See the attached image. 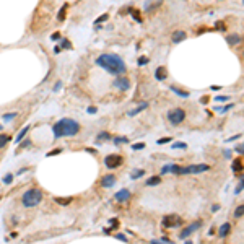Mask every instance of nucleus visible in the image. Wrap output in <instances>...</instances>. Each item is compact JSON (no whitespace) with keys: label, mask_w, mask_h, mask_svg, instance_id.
Segmentation results:
<instances>
[{"label":"nucleus","mask_w":244,"mask_h":244,"mask_svg":"<svg viewBox=\"0 0 244 244\" xmlns=\"http://www.w3.org/2000/svg\"><path fill=\"white\" fill-rule=\"evenodd\" d=\"M96 65L103 67L106 72L112 73V75H122V73H126L127 67H126V62H124L119 55L116 54H103L99 55L98 59H96Z\"/></svg>","instance_id":"nucleus-1"},{"label":"nucleus","mask_w":244,"mask_h":244,"mask_svg":"<svg viewBox=\"0 0 244 244\" xmlns=\"http://www.w3.org/2000/svg\"><path fill=\"white\" fill-rule=\"evenodd\" d=\"M54 137L60 138V137H73L80 132V124L73 119H60L59 122H55V126L52 127Z\"/></svg>","instance_id":"nucleus-2"},{"label":"nucleus","mask_w":244,"mask_h":244,"mask_svg":"<svg viewBox=\"0 0 244 244\" xmlns=\"http://www.w3.org/2000/svg\"><path fill=\"white\" fill-rule=\"evenodd\" d=\"M41 200H42V190H39V189H30V190H26L23 194V197H21L23 205L28 207V208L39 205Z\"/></svg>","instance_id":"nucleus-3"},{"label":"nucleus","mask_w":244,"mask_h":244,"mask_svg":"<svg viewBox=\"0 0 244 244\" xmlns=\"http://www.w3.org/2000/svg\"><path fill=\"white\" fill-rule=\"evenodd\" d=\"M184 117H186V112H184V109H181V107H176V109H171L168 112V119L173 126H179V124L184 121Z\"/></svg>","instance_id":"nucleus-4"},{"label":"nucleus","mask_w":244,"mask_h":244,"mask_svg":"<svg viewBox=\"0 0 244 244\" xmlns=\"http://www.w3.org/2000/svg\"><path fill=\"white\" fill-rule=\"evenodd\" d=\"M122 163H124V160H122L121 155H107L104 158V164H106V168H109V169H116V168L121 166Z\"/></svg>","instance_id":"nucleus-5"},{"label":"nucleus","mask_w":244,"mask_h":244,"mask_svg":"<svg viewBox=\"0 0 244 244\" xmlns=\"http://www.w3.org/2000/svg\"><path fill=\"white\" fill-rule=\"evenodd\" d=\"M182 225V220H181L178 215H166V217L163 218V226H166V228H176V226H181Z\"/></svg>","instance_id":"nucleus-6"},{"label":"nucleus","mask_w":244,"mask_h":244,"mask_svg":"<svg viewBox=\"0 0 244 244\" xmlns=\"http://www.w3.org/2000/svg\"><path fill=\"white\" fill-rule=\"evenodd\" d=\"M208 169H210L208 164H192V166H184L186 174H200V173L208 171Z\"/></svg>","instance_id":"nucleus-7"},{"label":"nucleus","mask_w":244,"mask_h":244,"mask_svg":"<svg viewBox=\"0 0 244 244\" xmlns=\"http://www.w3.org/2000/svg\"><path fill=\"white\" fill-rule=\"evenodd\" d=\"M200 225H202V221H200V220H198V221H194V223H192V225H189V226H187L186 230H182V231H181L179 238H181V239H184V238L190 236V234H192V233H194V231H197L198 228H200Z\"/></svg>","instance_id":"nucleus-8"},{"label":"nucleus","mask_w":244,"mask_h":244,"mask_svg":"<svg viewBox=\"0 0 244 244\" xmlns=\"http://www.w3.org/2000/svg\"><path fill=\"white\" fill-rule=\"evenodd\" d=\"M114 86H116L117 90H121V91H127V90L130 88V82L127 80L126 77H121V75H119L116 80H114Z\"/></svg>","instance_id":"nucleus-9"},{"label":"nucleus","mask_w":244,"mask_h":244,"mask_svg":"<svg viewBox=\"0 0 244 244\" xmlns=\"http://www.w3.org/2000/svg\"><path fill=\"white\" fill-rule=\"evenodd\" d=\"M116 184V176L114 174H106L103 179H101V187L104 189H109V187H114Z\"/></svg>","instance_id":"nucleus-10"},{"label":"nucleus","mask_w":244,"mask_h":244,"mask_svg":"<svg viewBox=\"0 0 244 244\" xmlns=\"http://www.w3.org/2000/svg\"><path fill=\"white\" fill-rule=\"evenodd\" d=\"M161 3H163V0H146V2H145V10H146V13L155 12L156 8L161 7Z\"/></svg>","instance_id":"nucleus-11"},{"label":"nucleus","mask_w":244,"mask_h":244,"mask_svg":"<svg viewBox=\"0 0 244 244\" xmlns=\"http://www.w3.org/2000/svg\"><path fill=\"white\" fill-rule=\"evenodd\" d=\"M114 198L117 202H127V200H130V190L129 189H121L114 195Z\"/></svg>","instance_id":"nucleus-12"},{"label":"nucleus","mask_w":244,"mask_h":244,"mask_svg":"<svg viewBox=\"0 0 244 244\" xmlns=\"http://www.w3.org/2000/svg\"><path fill=\"white\" fill-rule=\"evenodd\" d=\"M186 38H187L186 31H181V30L174 31V33H173V44H179L181 41H184Z\"/></svg>","instance_id":"nucleus-13"},{"label":"nucleus","mask_w":244,"mask_h":244,"mask_svg":"<svg viewBox=\"0 0 244 244\" xmlns=\"http://www.w3.org/2000/svg\"><path fill=\"white\" fill-rule=\"evenodd\" d=\"M155 78H156V80H160V82L166 80V78H168V72H166V69H164V67H158L156 72H155Z\"/></svg>","instance_id":"nucleus-14"},{"label":"nucleus","mask_w":244,"mask_h":244,"mask_svg":"<svg viewBox=\"0 0 244 244\" xmlns=\"http://www.w3.org/2000/svg\"><path fill=\"white\" fill-rule=\"evenodd\" d=\"M226 42H228L230 46L233 47V46H236V44L241 42V36H239V34H230L228 38H226Z\"/></svg>","instance_id":"nucleus-15"},{"label":"nucleus","mask_w":244,"mask_h":244,"mask_svg":"<svg viewBox=\"0 0 244 244\" xmlns=\"http://www.w3.org/2000/svg\"><path fill=\"white\" fill-rule=\"evenodd\" d=\"M72 200H73L72 197H54V202L59 203V205H69Z\"/></svg>","instance_id":"nucleus-16"},{"label":"nucleus","mask_w":244,"mask_h":244,"mask_svg":"<svg viewBox=\"0 0 244 244\" xmlns=\"http://www.w3.org/2000/svg\"><path fill=\"white\" fill-rule=\"evenodd\" d=\"M146 107H148V103H142V104H140L138 107H135V109H132V111H129L127 114H129V116H137L138 112H142V111H143V109H146Z\"/></svg>","instance_id":"nucleus-17"},{"label":"nucleus","mask_w":244,"mask_h":244,"mask_svg":"<svg viewBox=\"0 0 244 244\" xmlns=\"http://www.w3.org/2000/svg\"><path fill=\"white\" fill-rule=\"evenodd\" d=\"M28 132H30V126H26L25 129H21V132H20L18 135H16V138H15V142H16V143L23 142V138L26 137V134H28Z\"/></svg>","instance_id":"nucleus-18"},{"label":"nucleus","mask_w":244,"mask_h":244,"mask_svg":"<svg viewBox=\"0 0 244 244\" xmlns=\"http://www.w3.org/2000/svg\"><path fill=\"white\" fill-rule=\"evenodd\" d=\"M161 182V176H151V178H148L146 179V186H158Z\"/></svg>","instance_id":"nucleus-19"},{"label":"nucleus","mask_w":244,"mask_h":244,"mask_svg":"<svg viewBox=\"0 0 244 244\" xmlns=\"http://www.w3.org/2000/svg\"><path fill=\"white\" fill-rule=\"evenodd\" d=\"M230 226H231L230 223H225V225H221V226H220V231H218V236H220V238H225V236L230 233Z\"/></svg>","instance_id":"nucleus-20"},{"label":"nucleus","mask_w":244,"mask_h":244,"mask_svg":"<svg viewBox=\"0 0 244 244\" xmlns=\"http://www.w3.org/2000/svg\"><path fill=\"white\" fill-rule=\"evenodd\" d=\"M171 91L176 93L179 98H187V96H189V91H182V90H179L178 86H171Z\"/></svg>","instance_id":"nucleus-21"},{"label":"nucleus","mask_w":244,"mask_h":244,"mask_svg":"<svg viewBox=\"0 0 244 244\" xmlns=\"http://www.w3.org/2000/svg\"><path fill=\"white\" fill-rule=\"evenodd\" d=\"M67 8H69V3H64L62 5V8L59 10V15H57V18L62 21V20H65V12H67Z\"/></svg>","instance_id":"nucleus-22"},{"label":"nucleus","mask_w":244,"mask_h":244,"mask_svg":"<svg viewBox=\"0 0 244 244\" xmlns=\"http://www.w3.org/2000/svg\"><path fill=\"white\" fill-rule=\"evenodd\" d=\"M143 174H145L143 169H134L132 174H130V178H132V179H138V178H142Z\"/></svg>","instance_id":"nucleus-23"},{"label":"nucleus","mask_w":244,"mask_h":244,"mask_svg":"<svg viewBox=\"0 0 244 244\" xmlns=\"http://www.w3.org/2000/svg\"><path fill=\"white\" fill-rule=\"evenodd\" d=\"M233 171L234 173H238V171H242V163H241V160H234V163H233Z\"/></svg>","instance_id":"nucleus-24"},{"label":"nucleus","mask_w":244,"mask_h":244,"mask_svg":"<svg viewBox=\"0 0 244 244\" xmlns=\"http://www.w3.org/2000/svg\"><path fill=\"white\" fill-rule=\"evenodd\" d=\"M173 148L174 150H186L187 148V143H186V142H176V143H173Z\"/></svg>","instance_id":"nucleus-25"},{"label":"nucleus","mask_w":244,"mask_h":244,"mask_svg":"<svg viewBox=\"0 0 244 244\" xmlns=\"http://www.w3.org/2000/svg\"><path fill=\"white\" fill-rule=\"evenodd\" d=\"M8 140H10V137H8V135H5V134H0V148H3V146L8 143Z\"/></svg>","instance_id":"nucleus-26"},{"label":"nucleus","mask_w":244,"mask_h":244,"mask_svg":"<svg viewBox=\"0 0 244 244\" xmlns=\"http://www.w3.org/2000/svg\"><path fill=\"white\" fill-rule=\"evenodd\" d=\"M109 138H111V135L107 134V132H101V134L98 135V140H99V142H103V140H109Z\"/></svg>","instance_id":"nucleus-27"},{"label":"nucleus","mask_w":244,"mask_h":244,"mask_svg":"<svg viewBox=\"0 0 244 244\" xmlns=\"http://www.w3.org/2000/svg\"><path fill=\"white\" fill-rule=\"evenodd\" d=\"M242 212H244V207L239 205V207L234 210V217H236V218H241V217H242Z\"/></svg>","instance_id":"nucleus-28"},{"label":"nucleus","mask_w":244,"mask_h":244,"mask_svg":"<svg viewBox=\"0 0 244 244\" xmlns=\"http://www.w3.org/2000/svg\"><path fill=\"white\" fill-rule=\"evenodd\" d=\"M28 146H31V140L20 142V146H18V148H20V150H25V148H28Z\"/></svg>","instance_id":"nucleus-29"},{"label":"nucleus","mask_w":244,"mask_h":244,"mask_svg":"<svg viewBox=\"0 0 244 244\" xmlns=\"http://www.w3.org/2000/svg\"><path fill=\"white\" fill-rule=\"evenodd\" d=\"M16 117V112H8V114L3 116V121H12V119Z\"/></svg>","instance_id":"nucleus-30"},{"label":"nucleus","mask_w":244,"mask_h":244,"mask_svg":"<svg viewBox=\"0 0 244 244\" xmlns=\"http://www.w3.org/2000/svg\"><path fill=\"white\" fill-rule=\"evenodd\" d=\"M107 18H109V15H107V13H104V15H101L99 18H98V20L94 21V23H96V25H98V23H103V21H106Z\"/></svg>","instance_id":"nucleus-31"},{"label":"nucleus","mask_w":244,"mask_h":244,"mask_svg":"<svg viewBox=\"0 0 244 244\" xmlns=\"http://www.w3.org/2000/svg\"><path fill=\"white\" fill-rule=\"evenodd\" d=\"M127 142H129V140H127L126 137H122V138H121V137H116V138H114V143H116V145H119V143H127Z\"/></svg>","instance_id":"nucleus-32"},{"label":"nucleus","mask_w":244,"mask_h":244,"mask_svg":"<svg viewBox=\"0 0 244 244\" xmlns=\"http://www.w3.org/2000/svg\"><path fill=\"white\" fill-rule=\"evenodd\" d=\"M12 181H13V174H7V176L3 178V184H10Z\"/></svg>","instance_id":"nucleus-33"},{"label":"nucleus","mask_w":244,"mask_h":244,"mask_svg":"<svg viewBox=\"0 0 244 244\" xmlns=\"http://www.w3.org/2000/svg\"><path fill=\"white\" fill-rule=\"evenodd\" d=\"M148 62H150L148 57H140L138 59V65H145V64H148Z\"/></svg>","instance_id":"nucleus-34"},{"label":"nucleus","mask_w":244,"mask_h":244,"mask_svg":"<svg viewBox=\"0 0 244 244\" xmlns=\"http://www.w3.org/2000/svg\"><path fill=\"white\" fill-rule=\"evenodd\" d=\"M62 47H64V49H70V47H72L70 41H67V39H64V41H62Z\"/></svg>","instance_id":"nucleus-35"},{"label":"nucleus","mask_w":244,"mask_h":244,"mask_svg":"<svg viewBox=\"0 0 244 244\" xmlns=\"http://www.w3.org/2000/svg\"><path fill=\"white\" fill-rule=\"evenodd\" d=\"M168 142H171V137H166V138H160L156 142L158 145H163V143H168Z\"/></svg>","instance_id":"nucleus-36"},{"label":"nucleus","mask_w":244,"mask_h":244,"mask_svg":"<svg viewBox=\"0 0 244 244\" xmlns=\"http://www.w3.org/2000/svg\"><path fill=\"white\" fill-rule=\"evenodd\" d=\"M116 238H117V239H119V241H124V242H127V241H129V239H127V238H126V234H122V233H119V234H117Z\"/></svg>","instance_id":"nucleus-37"},{"label":"nucleus","mask_w":244,"mask_h":244,"mask_svg":"<svg viewBox=\"0 0 244 244\" xmlns=\"http://www.w3.org/2000/svg\"><path fill=\"white\" fill-rule=\"evenodd\" d=\"M59 153H62V148H57V150H52L47 153V156H54V155H59Z\"/></svg>","instance_id":"nucleus-38"},{"label":"nucleus","mask_w":244,"mask_h":244,"mask_svg":"<svg viewBox=\"0 0 244 244\" xmlns=\"http://www.w3.org/2000/svg\"><path fill=\"white\" fill-rule=\"evenodd\" d=\"M132 148H134V150H143V148H145V143H135Z\"/></svg>","instance_id":"nucleus-39"},{"label":"nucleus","mask_w":244,"mask_h":244,"mask_svg":"<svg viewBox=\"0 0 244 244\" xmlns=\"http://www.w3.org/2000/svg\"><path fill=\"white\" fill-rule=\"evenodd\" d=\"M217 30L225 31V30H226V25H225V23H221V21H218V23H217Z\"/></svg>","instance_id":"nucleus-40"},{"label":"nucleus","mask_w":244,"mask_h":244,"mask_svg":"<svg viewBox=\"0 0 244 244\" xmlns=\"http://www.w3.org/2000/svg\"><path fill=\"white\" fill-rule=\"evenodd\" d=\"M215 99H217V101H228V99H230V96H217Z\"/></svg>","instance_id":"nucleus-41"},{"label":"nucleus","mask_w":244,"mask_h":244,"mask_svg":"<svg viewBox=\"0 0 244 244\" xmlns=\"http://www.w3.org/2000/svg\"><path fill=\"white\" fill-rule=\"evenodd\" d=\"M50 39H52V41H57V39H60V34L59 33H54V34L50 36Z\"/></svg>","instance_id":"nucleus-42"},{"label":"nucleus","mask_w":244,"mask_h":244,"mask_svg":"<svg viewBox=\"0 0 244 244\" xmlns=\"http://www.w3.org/2000/svg\"><path fill=\"white\" fill-rule=\"evenodd\" d=\"M241 190H242V178H241V182H239V186H238V189H236L234 192H236V194H239Z\"/></svg>","instance_id":"nucleus-43"},{"label":"nucleus","mask_w":244,"mask_h":244,"mask_svg":"<svg viewBox=\"0 0 244 244\" xmlns=\"http://www.w3.org/2000/svg\"><path fill=\"white\" fill-rule=\"evenodd\" d=\"M238 138H241V134H238V135H234V137H231V138H228L226 142H233V140H238Z\"/></svg>","instance_id":"nucleus-44"},{"label":"nucleus","mask_w":244,"mask_h":244,"mask_svg":"<svg viewBox=\"0 0 244 244\" xmlns=\"http://www.w3.org/2000/svg\"><path fill=\"white\" fill-rule=\"evenodd\" d=\"M234 151H236V153H239V155H241V153H242V145H238L236 148H234Z\"/></svg>","instance_id":"nucleus-45"},{"label":"nucleus","mask_w":244,"mask_h":244,"mask_svg":"<svg viewBox=\"0 0 244 244\" xmlns=\"http://www.w3.org/2000/svg\"><path fill=\"white\" fill-rule=\"evenodd\" d=\"M94 112H96V107H93V106L88 107V114H94Z\"/></svg>","instance_id":"nucleus-46"},{"label":"nucleus","mask_w":244,"mask_h":244,"mask_svg":"<svg viewBox=\"0 0 244 244\" xmlns=\"http://www.w3.org/2000/svg\"><path fill=\"white\" fill-rule=\"evenodd\" d=\"M151 244H164L163 241H156V239H151Z\"/></svg>","instance_id":"nucleus-47"},{"label":"nucleus","mask_w":244,"mask_h":244,"mask_svg":"<svg viewBox=\"0 0 244 244\" xmlns=\"http://www.w3.org/2000/svg\"><path fill=\"white\" fill-rule=\"evenodd\" d=\"M218 208H220V205H213V207H212V212H217Z\"/></svg>","instance_id":"nucleus-48"},{"label":"nucleus","mask_w":244,"mask_h":244,"mask_svg":"<svg viewBox=\"0 0 244 244\" xmlns=\"http://www.w3.org/2000/svg\"><path fill=\"white\" fill-rule=\"evenodd\" d=\"M86 151H90V153H94V155H96V150H93V148H86Z\"/></svg>","instance_id":"nucleus-49"},{"label":"nucleus","mask_w":244,"mask_h":244,"mask_svg":"<svg viewBox=\"0 0 244 244\" xmlns=\"http://www.w3.org/2000/svg\"><path fill=\"white\" fill-rule=\"evenodd\" d=\"M2 129H3V126H2V124H0V130H2Z\"/></svg>","instance_id":"nucleus-50"}]
</instances>
